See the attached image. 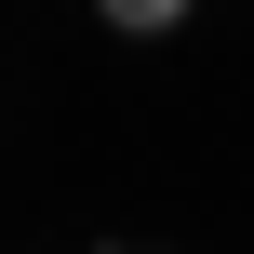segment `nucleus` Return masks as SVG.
<instances>
[{
	"label": "nucleus",
	"instance_id": "obj_1",
	"mask_svg": "<svg viewBox=\"0 0 254 254\" xmlns=\"http://www.w3.org/2000/svg\"><path fill=\"white\" fill-rule=\"evenodd\" d=\"M94 13H107L121 40H161V27H188V0H94Z\"/></svg>",
	"mask_w": 254,
	"mask_h": 254
}]
</instances>
